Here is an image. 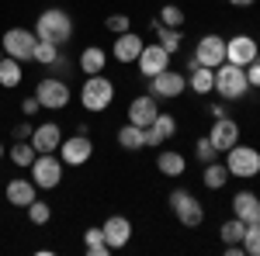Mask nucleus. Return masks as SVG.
<instances>
[{"label":"nucleus","instance_id":"nucleus-1","mask_svg":"<svg viewBox=\"0 0 260 256\" xmlns=\"http://www.w3.org/2000/svg\"><path fill=\"white\" fill-rule=\"evenodd\" d=\"M35 35L42 42H56V45H66L73 39V18L62 11V7H49L42 11L39 21H35Z\"/></svg>","mask_w":260,"mask_h":256},{"label":"nucleus","instance_id":"nucleus-2","mask_svg":"<svg viewBox=\"0 0 260 256\" xmlns=\"http://www.w3.org/2000/svg\"><path fill=\"white\" fill-rule=\"evenodd\" d=\"M111 100H115V83L108 77H101V73H94V77L83 80V90H80V104L83 111H104V107H111Z\"/></svg>","mask_w":260,"mask_h":256},{"label":"nucleus","instance_id":"nucleus-3","mask_svg":"<svg viewBox=\"0 0 260 256\" xmlns=\"http://www.w3.org/2000/svg\"><path fill=\"white\" fill-rule=\"evenodd\" d=\"M225 166H229V177H240V180H250L260 173V149L253 145H233L225 149Z\"/></svg>","mask_w":260,"mask_h":256},{"label":"nucleus","instance_id":"nucleus-4","mask_svg":"<svg viewBox=\"0 0 260 256\" xmlns=\"http://www.w3.org/2000/svg\"><path fill=\"white\" fill-rule=\"evenodd\" d=\"M215 90H219L225 100L243 97V94L250 90V83H246V69H243V66H233V62L215 66Z\"/></svg>","mask_w":260,"mask_h":256},{"label":"nucleus","instance_id":"nucleus-5","mask_svg":"<svg viewBox=\"0 0 260 256\" xmlns=\"http://www.w3.org/2000/svg\"><path fill=\"white\" fill-rule=\"evenodd\" d=\"M28 170H31V180L39 191H52L62 180V159H56V153H39Z\"/></svg>","mask_w":260,"mask_h":256},{"label":"nucleus","instance_id":"nucleus-6","mask_svg":"<svg viewBox=\"0 0 260 256\" xmlns=\"http://www.w3.org/2000/svg\"><path fill=\"white\" fill-rule=\"evenodd\" d=\"M0 45H4V56L24 62V59H31V56H35L39 35H35V31H28V28H11V31H4Z\"/></svg>","mask_w":260,"mask_h":256},{"label":"nucleus","instance_id":"nucleus-7","mask_svg":"<svg viewBox=\"0 0 260 256\" xmlns=\"http://www.w3.org/2000/svg\"><path fill=\"white\" fill-rule=\"evenodd\" d=\"M35 97H39L42 107H49V111H62L66 104H70V87H66V80H56V77H45L35 87Z\"/></svg>","mask_w":260,"mask_h":256},{"label":"nucleus","instance_id":"nucleus-8","mask_svg":"<svg viewBox=\"0 0 260 256\" xmlns=\"http://www.w3.org/2000/svg\"><path fill=\"white\" fill-rule=\"evenodd\" d=\"M191 62H198V66H208V69L222 66V62H225V39H222V35H205V39H198Z\"/></svg>","mask_w":260,"mask_h":256},{"label":"nucleus","instance_id":"nucleus-9","mask_svg":"<svg viewBox=\"0 0 260 256\" xmlns=\"http://www.w3.org/2000/svg\"><path fill=\"white\" fill-rule=\"evenodd\" d=\"M260 56V45L257 39H250V35H233V39H225V62H233V66H250V62Z\"/></svg>","mask_w":260,"mask_h":256},{"label":"nucleus","instance_id":"nucleus-10","mask_svg":"<svg viewBox=\"0 0 260 256\" xmlns=\"http://www.w3.org/2000/svg\"><path fill=\"white\" fill-rule=\"evenodd\" d=\"M184 87H187V77H180L177 69H163L156 77H149V94H153V97H163V100L180 97Z\"/></svg>","mask_w":260,"mask_h":256},{"label":"nucleus","instance_id":"nucleus-11","mask_svg":"<svg viewBox=\"0 0 260 256\" xmlns=\"http://www.w3.org/2000/svg\"><path fill=\"white\" fill-rule=\"evenodd\" d=\"M90 156H94V142H90L87 135H80V132H77L73 138H62L59 159L66 163V166H83Z\"/></svg>","mask_w":260,"mask_h":256},{"label":"nucleus","instance_id":"nucleus-12","mask_svg":"<svg viewBox=\"0 0 260 256\" xmlns=\"http://www.w3.org/2000/svg\"><path fill=\"white\" fill-rule=\"evenodd\" d=\"M136 62H139V73L149 80V77H156V73H163V69H170V52L163 49L160 42H156V45H142V52H139Z\"/></svg>","mask_w":260,"mask_h":256},{"label":"nucleus","instance_id":"nucleus-13","mask_svg":"<svg viewBox=\"0 0 260 256\" xmlns=\"http://www.w3.org/2000/svg\"><path fill=\"white\" fill-rule=\"evenodd\" d=\"M208 142L219 149V156H222L225 149H233V145L240 142V125L229 118V115L215 118V121H212V132H208Z\"/></svg>","mask_w":260,"mask_h":256},{"label":"nucleus","instance_id":"nucleus-14","mask_svg":"<svg viewBox=\"0 0 260 256\" xmlns=\"http://www.w3.org/2000/svg\"><path fill=\"white\" fill-rule=\"evenodd\" d=\"M28 142L35 145V153H59L62 132H59V125H56V121H45V125H39V128L31 132Z\"/></svg>","mask_w":260,"mask_h":256},{"label":"nucleus","instance_id":"nucleus-15","mask_svg":"<svg viewBox=\"0 0 260 256\" xmlns=\"http://www.w3.org/2000/svg\"><path fill=\"white\" fill-rule=\"evenodd\" d=\"M35 180L28 177H14L7 180V187H4V197H7V204H14V208H28L31 201H35Z\"/></svg>","mask_w":260,"mask_h":256},{"label":"nucleus","instance_id":"nucleus-16","mask_svg":"<svg viewBox=\"0 0 260 256\" xmlns=\"http://www.w3.org/2000/svg\"><path fill=\"white\" fill-rule=\"evenodd\" d=\"M104 242L111 246V249H121V246H128V239H132V222L125 215H111L104 225Z\"/></svg>","mask_w":260,"mask_h":256},{"label":"nucleus","instance_id":"nucleus-17","mask_svg":"<svg viewBox=\"0 0 260 256\" xmlns=\"http://www.w3.org/2000/svg\"><path fill=\"white\" fill-rule=\"evenodd\" d=\"M233 215L240 218L243 225L260 222V197L253 194V191H240V194L233 197Z\"/></svg>","mask_w":260,"mask_h":256},{"label":"nucleus","instance_id":"nucleus-18","mask_svg":"<svg viewBox=\"0 0 260 256\" xmlns=\"http://www.w3.org/2000/svg\"><path fill=\"white\" fill-rule=\"evenodd\" d=\"M156 115H160V107H156V97H153V94H149V97H136L128 104V121L139 125V128H149V125L156 121Z\"/></svg>","mask_w":260,"mask_h":256},{"label":"nucleus","instance_id":"nucleus-19","mask_svg":"<svg viewBox=\"0 0 260 256\" xmlns=\"http://www.w3.org/2000/svg\"><path fill=\"white\" fill-rule=\"evenodd\" d=\"M142 132H146V145H163L167 138L177 135V118L174 115H156V121Z\"/></svg>","mask_w":260,"mask_h":256},{"label":"nucleus","instance_id":"nucleus-20","mask_svg":"<svg viewBox=\"0 0 260 256\" xmlns=\"http://www.w3.org/2000/svg\"><path fill=\"white\" fill-rule=\"evenodd\" d=\"M142 45H146V42H142L139 35L125 31V35H118V39H115V45H111V56H115L118 62H136V59H139V52H142Z\"/></svg>","mask_w":260,"mask_h":256},{"label":"nucleus","instance_id":"nucleus-21","mask_svg":"<svg viewBox=\"0 0 260 256\" xmlns=\"http://www.w3.org/2000/svg\"><path fill=\"white\" fill-rule=\"evenodd\" d=\"M187 83H191L194 94H212V90H215V69L191 62V77H187Z\"/></svg>","mask_w":260,"mask_h":256},{"label":"nucleus","instance_id":"nucleus-22","mask_svg":"<svg viewBox=\"0 0 260 256\" xmlns=\"http://www.w3.org/2000/svg\"><path fill=\"white\" fill-rule=\"evenodd\" d=\"M156 170H160L163 177H180L184 170H187V159L174 153V149H163L160 156H156Z\"/></svg>","mask_w":260,"mask_h":256},{"label":"nucleus","instance_id":"nucleus-23","mask_svg":"<svg viewBox=\"0 0 260 256\" xmlns=\"http://www.w3.org/2000/svg\"><path fill=\"white\" fill-rule=\"evenodd\" d=\"M174 215L180 218V225H187V229H198L201 222H205V208H201V201H194V197H187L184 204H180Z\"/></svg>","mask_w":260,"mask_h":256},{"label":"nucleus","instance_id":"nucleus-24","mask_svg":"<svg viewBox=\"0 0 260 256\" xmlns=\"http://www.w3.org/2000/svg\"><path fill=\"white\" fill-rule=\"evenodd\" d=\"M118 145H121V149H128V153H139L142 145H146V132H142L139 125L128 121V125H121V128H118Z\"/></svg>","mask_w":260,"mask_h":256},{"label":"nucleus","instance_id":"nucleus-25","mask_svg":"<svg viewBox=\"0 0 260 256\" xmlns=\"http://www.w3.org/2000/svg\"><path fill=\"white\" fill-rule=\"evenodd\" d=\"M104 62H108V52L98 49V45H90V49H83V52H80V69L87 73V77L101 73V69H104Z\"/></svg>","mask_w":260,"mask_h":256},{"label":"nucleus","instance_id":"nucleus-26","mask_svg":"<svg viewBox=\"0 0 260 256\" xmlns=\"http://www.w3.org/2000/svg\"><path fill=\"white\" fill-rule=\"evenodd\" d=\"M83 242H87V253L90 256H108L111 253V246L104 242V229H101V225H90V229L83 232Z\"/></svg>","mask_w":260,"mask_h":256},{"label":"nucleus","instance_id":"nucleus-27","mask_svg":"<svg viewBox=\"0 0 260 256\" xmlns=\"http://www.w3.org/2000/svg\"><path fill=\"white\" fill-rule=\"evenodd\" d=\"M225 180H229V166L225 163H219V159L215 163H205V187L208 191H219Z\"/></svg>","mask_w":260,"mask_h":256},{"label":"nucleus","instance_id":"nucleus-28","mask_svg":"<svg viewBox=\"0 0 260 256\" xmlns=\"http://www.w3.org/2000/svg\"><path fill=\"white\" fill-rule=\"evenodd\" d=\"M21 83V62L4 56L0 59V87H18Z\"/></svg>","mask_w":260,"mask_h":256},{"label":"nucleus","instance_id":"nucleus-29","mask_svg":"<svg viewBox=\"0 0 260 256\" xmlns=\"http://www.w3.org/2000/svg\"><path fill=\"white\" fill-rule=\"evenodd\" d=\"M243 232H246V225H243L240 218L233 215L229 222H222V229H219V236L225 246H236V242H243Z\"/></svg>","mask_w":260,"mask_h":256},{"label":"nucleus","instance_id":"nucleus-30","mask_svg":"<svg viewBox=\"0 0 260 256\" xmlns=\"http://www.w3.org/2000/svg\"><path fill=\"white\" fill-rule=\"evenodd\" d=\"M56 59H59V45H56V42H42V39H39L31 62H39V66H52Z\"/></svg>","mask_w":260,"mask_h":256},{"label":"nucleus","instance_id":"nucleus-31","mask_svg":"<svg viewBox=\"0 0 260 256\" xmlns=\"http://www.w3.org/2000/svg\"><path fill=\"white\" fill-rule=\"evenodd\" d=\"M156 39H160V45L174 56V52L180 49V42H184V35H180V28H167V24H160V28H156Z\"/></svg>","mask_w":260,"mask_h":256},{"label":"nucleus","instance_id":"nucleus-32","mask_svg":"<svg viewBox=\"0 0 260 256\" xmlns=\"http://www.w3.org/2000/svg\"><path fill=\"white\" fill-rule=\"evenodd\" d=\"M35 156H39V153H35V145H31V142H14V149H11V159H14L18 166H31Z\"/></svg>","mask_w":260,"mask_h":256},{"label":"nucleus","instance_id":"nucleus-33","mask_svg":"<svg viewBox=\"0 0 260 256\" xmlns=\"http://www.w3.org/2000/svg\"><path fill=\"white\" fill-rule=\"evenodd\" d=\"M243 253L260 256V222L246 225V232H243Z\"/></svg>","mask_w":260,"mask_h":256},{"label":"nucleus","instance_id":"nucleus-34","mask_svg":"<svg viewBox=\"0 0 260 256\" xmlns=\"http://www.w3.org/2000/svg\"><path fill=\"white\" fill-rule=\"evenodd\" d=\"M160 24H167V28H180V24H184V11H180L177 4H163L160 7Z\"/></svg>","mask_w":260,"mask_h":256},{"label":"nucleus","instance_id":"nucleus-35","mask_svg":"<svg viewBox=\"0 0 260 256\" xmlns=\"http://www.w3.org/2000/svg\"><path fill=\"white\" fill-rule=\"evenodd\" d=\"M28 218H31V225H45V222L52 218V208H49L45 201H39V197H35V201L28 204Z\"/></svg>","mask_w":260,"mask_h":256},{"label":"nucleus","instance_id":"nucleus-36","mask_svg":"<svg viewBox=\"0 0 260 256\" xmlns=\"http://www.w3.org/2000/svg\"><path fill=\"white\" fill-rule=\"evenodd\" d=\"M194 153H198V159H201V163H215V159H219V149H215V145L208 142V135H205V138H198Z\"/></svg>","mask_w":260,"mask_h":256},{"label":"nucleus","instance_id":"nucleus-37","mask_svg":"<svg viewBox=\"0 0 260 256\" xmlns=\"http://www.w3.org/2000/svg\"><path fill=\"white\" fill-rule=\"evenodd\" d=\"M104 24H108V31H115V35H125L132 21H128V14H111V18L104 21Z\"/></svg>","mask_w":260,"mask_h":256},{"label":"nucleus","instance_id":"nucleus-38","mask_svg":"<svg viewBox=\"0 0 260 256\" xmlns=\"http://www.w3.org/2000/svg\"><path fill=\"white\" fill-rule=\"evenodd\" d=\"M246 83H250V87H260V56L246 66Z\"/></svg>","mask_w":260,"mask_h":256},{"label":"nucleus","instance_id":"nucleus-39","mask_svg":"<svg viewBox=\"0 0 260 256\" xmlns=\"http://www.w3.org/2000/svg\"><path fill=\"white\" fill-rule=\"evenodd\" d=\"M31 132H35V128H31V121H18V125H14V138H18V142H28Z\"/></svg>","mask_w":260,"mask_h":256},{"label":"nucleus","instance_id":"nucleus-40","mask_svg":"<svg viewBox=\"0 0 260 256\" xmlns=\"http://www.w3.org/2000/svg\"><path fill=\"white\" fill-rule=\"evenodd\" d=\"M187 197H191V194H187V191H180V187H177V191H170V197H167V204H170V211H177V208L184 204V201H187Z\"/></svg>","mask_w":260,"mask_h":256},{"label":"nucleus","instance_id":"nucleus-41","mask_svg":"<svg viewBox=\"0 0 260 256\" xmlns=\"http://www.w3.org/2000/svg\"><path fill=\"white\" fill-rule=\"evenodd\" d=\"M21 111H24V118H31L35 111H42L39 97H35V94H31V97H24V100H21Z\"/></svg>","mask_w":260,"mask_h":256},{"label":"nucleus","instance_id":"nucleus-42","mask_svg":"<svg viewBox=\"0 0 260 256\" xmlns=\"http://www.w3.org/2000/svg\"><path fill=\"white\" fill-rule=\"evenodd\" d=\"M229 4H233V7H253L257 0H229Z\"/></svg>","mask_w":260,"mask_h":256},{"label":"nucleus","instance_id":"nucleus-43","mask_svg":"<svg viewBox=\"0 0 260 256\" xmlns=\"http://www.w3.org/2000/svg\"><path fill=\"white\" fill-rule=\"evenodd\" d=\"M0 156H4V145H0Z\"/></svg>","mask_w":260,"mask_h":256},{"label":"nucleus","instance_id":"nucleus-44","mask_svg":"<svg viewBox=\"0 0 260 256\" xmlns=\"http://www.w3.org/2000/svg\"><path fill=\"white\" fill-rule=\"evenodd\" d=\"M0 59H4V56H0Z\"/></svg>","mask_w":260,"mask_h":256}]
</instances>
